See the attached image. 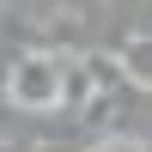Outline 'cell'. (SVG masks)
<instances>
[{
  "label": "cell",
  "mask_w": 152,
  "mask_h": 152,
  "mask_svg": "<svg viewBox=\"0 0 152 152\" xmlns=\"http://www.w3.org/2000/svg\"><path fill=\"white\" fill-rule=\"evenodd\" d=\"M61 79H67V61L49 49H31L6 67V104L24 116H49V110H61Z\"/></svg>",
  "instance_id": "cell-1"
}]
</instances>
